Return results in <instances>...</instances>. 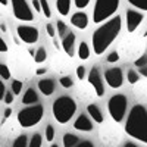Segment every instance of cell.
Masks as SVG:
<instances>
[{
  "instance_id": "cell-1",
  "label": "cell",
  "mask_w": 147,
  "mask_h": 147,
  "mask_svg": "<svg viewBox=\"0 0 147 147\" xmlns=\"http://www.w3.org/2000/svg\"><path fill=\"white\" fill-rule=\"evenodd\" d=\"M121 27H122L121 16H115L112 19L106 21L102 27H99L94 31L91 37V43H93V50L96 55H103L107 50V47L118 37Z\"/></svg>"
},
{
  "instance_id": "cell-2",
  "label": "cell",
  "mask_w": 147,
  "mask_h": 147,
  "mask_svg": "<svg viewBox=\"0 0 147 147\" xmlns=\"http://www.w3.org/2000/svg\"><path fill=\"white\" fill-rule=\"evenodd\" d=\"M125 131L129 137L147 144V109L141 105H136L127 118Z\"/></svg>"
},
{
  "instance_id": "cell-3",
  "label": "cell",
  "mask_w": 147,
  "mask_h": 147,
  "mask_svg": "<svg viewBox=\"0 0 147 147\" xmlns=\"http://www.w3.org/2000/svg\"><path fill=\"white\" fill-rule=\"evenodd\" d=\"M53 116L59 124H66L72 119V116L77 112V103L72 97L68 96H60L53 102L52 106Z\"/></svg>"
},
{
  "instance_id": "cell-4",
  "label": "cell",
  "mask_w": 147,
  "mask_h": 147,
  "mask_svg": "<svg viewBox=\"0 0 147 147\" xmlns=\"http://www.w3.org/2000/svg\"><path fill=\"white\" fill-rule=\"evenodd\" d=\"M43 115H44V109L41 105H31L25 109L19 110L18 122L22 128H30V127H34L38 124Z\"/></svg>"
},
{
  "instance_id": "cell-5",
  "label": "cell",
  "mask_w": 147,
  "mask_h": 147,
  "mask_svg": "<svg viewBox=\"0 0 147 147\" xmlns=\"http://www.w3.org/2000/svg\"><path fill=\"white\" fill-rule=\"evenodd\" d=\"M119 7V0H96L93 10V22L100 24L107 18L113 16Z\"/></svg>"
},
{
  "instance_id": "cell-6",
  "label": "cell",
  "mask_w": 147,
  "mask_h": 147,
  "mask_svg": "<svg viewBox=\"0 0 147 147\" xmlns=\"http://www.w3.org/2000/svg\"><path fill=\"white\" fill-rule=\"evenodd\" d=\"M127 106H128V100L124 94H115L109 99L107 109L115 122H122V119L125 118Z\"/></svg>"
},
{
  "instance_id": "cell-7",
  "label": "cell",
  "mask_w": 147,
  "mask_h": 147,
  "mask_svg": "<svg viewBox=\"0 0 147 147\" xmlns=\"http://www.w3.org/2000/svg\"><path fill=\"white\" fill-rule=\"evenodd\" d=\"M12 2V10L16 19L19 21H32L34 13L30 9L27 0H10Z\"/></svg>"
},
{
  "instance_id": "cell-8",
  "label": "cell",
  "mask_w": 147,
  "mask_h": 147,
  "mask_svg": "<svg viewBox=\"0 0 147 147\" xmlns=\"http://www.w3.org/2000/svg\"><path fill=\"white\" fill-rule=\"evenodd\" d=\"M18 31V37L27 44H34L38 40V30L35 27H30V25H19L16 28Z\"/></svg>"
},
{
  "instance_id": "cell-9",
  "label": "cell",
  "mask_w": 147,
  "mask_h": 147,
  "mask_svg": "<svg viewBox=\"0 0 147 147\" xmlns=\"http://www.w3.org/2000/svg\"><path fill=\"white\" fill-rule=\"evenodd\" d=\"M105 80L109 84V87L112 88H119L122 82H124V74L119 68H112V69H107L105 72Z\"/></svg>"
},
{
  "instance_id": "cell-10",
  "label": "cell",
  "mask_w": 147,
  "mask_h": 147,
  "mask_svg": "<svg viewBox=\"0 0 147 147\" xmlns=\"http://www.w3.org/2000/svg\"><path fill=\"white\" fill-rule=\"evenodd\" d=\"M88 82L91 84V87L94 88L96 94L102 97L105 94V84H103V80H102V75L97 68H91L90 74H88Z\"/></svg>"
},
{
  "instance_id": "cell-11",
  "label": "cell",
  "mask_w": 147,
  "mask_h": 147,
  "mask_svg": "<svg viewBox=\"0 0 147 147\" xmlns=\"http://www.w3.org/2000/svg\"><path fill=\"white\" fill-rule=\"evenodd\" d=\"M143 13H140V12H136V10H132L129 9L127 12V28L129 32L132 31H136L138 28V25L143 22Z\"/></svg>"
},
{
  "instance_id": "cell-12",
  "label": "cell",
  "mask_w": 147,
  "mask_h": 147,
  "mask_svg": "<svg viewBox=\"0 0 147 147\" xmlns=\"http://www.w3.org/2000/svg\"><path fill=\"white\" fill-rule=\"evenodd\" d=\"M62 49L65 50V53L72 57L74 53H75V34L74 32H68L63 38H62Z\"/></svg>"
},
{
  "instance_id": "cell-13",
  "label": "cell",
  "mask_w": 147,
  "mask_h": 147,
  "mask_svg": "<svg viewBox=\"0 0 147 147\" xmlns=\"http://www.w3.org/2000/svg\"><path fill=\"white\" fill-rule=\"evenodd\" d=\"M71 24L74 27H77L78 30H85L88 25V16L84 12H77L71 16Z\"/></svg>"
},
{
  "instance_id": "cell-14",
  "label": "cell",
  "mask_w": 147,
  "mask_h": 147,
  "mask_svg": "<svg viewBox=\"0 0 147 147\" xmlns=\"http://www.w3.org/2000/svg\"><path fill=\"white\" fill-rule=\"evenodd\" d=\"M74 128L78 129V131H84V132H90L93 129V124L91 121L88 119L87 115H80L75 121V124H74Z\"/></svg>"
},
{
  "instance_id": "cell-15",
  "label": "cell",
  "mask_w": 147,
  "mask_h": 147,
  "mask_svg": "<svg viewBox=\"0 0 147 147\" xmlns=\"http://www.w3.org/2000/svg\"><path fill=\"white\" fill-rule=\"evenodd\" d=\"M38 88L43 93V96H52L55 91V82H53V80H40Z\"/></svg>"
},
{
  "instance_id": "cell-16",
  "label": "cell",
  "mask_w": 147,
  "mask_h": 147,
  "mask_svg": "<svg viewBox=\"0 0 147 147\" xmlns=\"http://www.w3.org/2000/svg\"><path fill=\"white\" fill-rule=\"evenodd\" d=\"M37 102H38V94H37V91L34 88H28L25 91V94H24V97H22V103L27 105V106H31Z\"/></svg>"
},
{
  "instance_id": "cell-17",
  "label": "cell",
  "mask_w": 147,
  "mask_h": 147,
  "mask_svg": "<svg viewBox=\"0 0 147 147\" xmlns=\"http://www.w3.org/2000/svg\"><path fill=\"white\" fill-rule=\"evenodd\" d=\"M87 112L91 115V119L94 122H97V124H102L103 122V113L96 105H88L87 106Z\"/></svg>"
},
{
  "instance_id": "cell-18",
  "label": "cell",
  "mask_w": 147,
  "mask_h": 147,
  "mask_svg": "<svg viewBox=\"0 0 147 147\" xmlns=\"http://www.w3.org/2000/svg\"><path fill=\"white\" fill-rule=\"evenodd\" d=\"M56 7L57 12L62 16H66L69 13V9H71V0H56Z\"/></svg>"
},
{
  "instance_id": "cell-19",
  "label": "cell",
  "mask_w": 147,
  "mask_h": 147,
  "mask_svg": "<svg viewBox=\"0 0 147 147\" xmlns=\"http://www.w3.org/2000/svg\"><path fill=\"white\" fill-rule=\"evenodd\" d=\"M78 144V137L75 134H65L63 136V146L65 147H75Z\"/></svg>"
},
{
  "instance_id": "cell-20",
  "label": "cell",
  "mask_w": 147,
  "mask_h": 147,
  "mask_svg": "<svg viewBox=\"0 0 147 147\" xmlns=\"http://www.w3.org/2000/svg\"><path fill=\"white\" fill-rule=\"evenodd\" d=\"M78 56L82 60H87L88 56H90V49H88V44L85 43V41H82L80 44V47H78Z\"/></svg>"
},
{
  "instance_id": "cell-21",
  "label": "cell",
  "mask_w": 147,
  "mask_h": 147,
  "mask_svg": "<svg viewBox=\"0 0 147 147\" xmlns=\"http://www.w3.org/2000/svg\"><path fill=\"white\" fill-rule=\"evenodd\" d=\"M46 59H47V53H46V50H44V47H40L38 50L35 52V55H34L35 63H41V62H44Z\"/></svg>"
},
{
  "instance_id": "cell-22",
  "label": "cell",
  "mask_w": 147,
  "mask_h": 147,
  "mask_svg": "<svg viewBox=\"0 0 147 147\" xmlns=\"http://www.w3.org/2000/svg\"><path fill=\"white\" fill-rule=\"evenodd\" d=\"M13 147H28V137L25 136V134L16 137L15 141H13Z\"/></svg>"
},
{
  "instance_id": "cell-23",
  "label": "cell",
  "mask_w": 147,
  "mask_h": 147,
  "mask_svg": "<svg viewBox=\"0 0 147 147\" xmlns=\"http://www.w3.org/2000/svg\"><path fill=\"white\" fill-rule=\"evenodd\" d=\"M56 28H57V35L60 37V38H63V37L69 32V30H68V27L65 25V22H62V21H57V24H56Z\"/></svg>"
},
{
  "instance_id": "cell-24",
  "label": "cell",
  "mask_w": 147,
  "mask_h": 147,
  "mask_svg": "<svg viewBox=\"0 0 147 147\" xmlns=\"http://www.w3.org/2000/svg\"><path fill=\"white\" fill-rule=\"evenodd\" d=\"M41 143H43V138H41V134H34L32 138L30 140L28 143V147H41Z\"/></svg>"
},
{
  "instance_id": "cell-25",
  "label": "cell",
  "mask_w": 147,
  "mask_h": 147,
  "mask_svg": "<svg viewBox=\"0 0 147 147\" xmlns=\"http://www.w3.org/2000/svg\"><path fill=\"white\" fill-rule=\"evenodd\" d=\"M40 6H41V12H44V16L46 18H50L52 16V12H50V6H49L47 0H38Z\"/></svg>"
},
{
  "instance_id": "cell-26",
  "label": "cell",
  "mask_w": 147,
  "mask_h": 147,
  "mask_svg": "<svg viewBox=\"0 0 147 147\" xmlns=\"http://www.w3.org/2000/svg\"><path fill=\"white\" fill-rule=\"evenodd\" d=\"M128 2L137 9H141V10H147V0H128Z\"/></svg>"
},
{
  "instance_id": "cell-27",
  "label": "cell",
  "mask_w": 147,
  "mask_h": 147,
  "mask_svg": "<svg viewBox=\"0 0 147 147\" xmlns=\"http://www.w3.org/2000/svg\"><path fill=\"white\" fill-rule=\"evenodd\" d=\"M127 80H128L129 84H136V82H138L140 77H138V74H137L136 71H128V74H127Z\"/></svg>"
},
{
  "instance_id": "cell-28",
  "label": "cell",
  "mask_w": 147,
  "mask_h": 147,
  "mask_svg": "<svg viewBox=\"0 0 147 147\" xmlns=\"http://www.w3.org/2000/svg\"><path fill=\"white\" fill-rule=\"evenodd\" d=\"M21 90H22V81H18V80L12 81V93H13V96L21 94Z\"/></svg>"
},
{
  "instance_id": "cell-29",
  "label": "cell",
  "mask_w": 147,
  "mask_h": 147,
  "mask_svg": "<svg viewBox=\"0 0 147 147\" xmlns=\"http://www.w3.org/2000/svg\"><path fill=\"white\" fill-rule=\"evenodd\" d=\"M59 81H60V85H62L63 88H71L72 85H74V81H72V78L69 75L68 77H62Z\"/></svg>"
},
{
  "instance_id": "cell-30",
  "label": "cell",
  "mask_w": 147,
  "mask_h": 147,
  "mask_svg": "<svg viewBox=\"0 0 147 147\" xmlns=\"http://www.w3.org/2000/svg\"><path fill=\"white\" fill-rule=\"evenodd\" d=\"M0 77L3 80H9L10 78V71L5 63H0Z\"/></svg>"
},
{
  "instance_id": "cell-31",
  "label": "cell",
  "mask_w": 147,
  "mask_h": 147,
  "mask_svg": "<svg viewBox=\"0 0 147 147\" xmlns=\"http://www.w3.org/2000/svg\"><path fill=\"white\" fill-rule=\"evenodd\" d=\"M53 138H55V128L52 125H47L46 127V140L53 141Z\"/></svg>"
},
{
  "instance_id": "cell-32",
  "label": "cell",
  "mask_w": 147,
  "mask_h": 147,
  "mask_svg": "<svg viewBox=\"0 0 147 147\" xmlns=\"http://www.w3.org/2000/svg\"><path fill=\"white\" fill-rule=\"evenodd\" d=\"M134 65L138 66V68H144V66H147V56H141V57H138L136 62H134Z\"/></svg>"
},
{
  "instance_id": "cell-33",
  "label": "cell",
  "mask_w": 147,
  "mask_h": 147,
  "mask_svg": "<svg viewBox=\"0 0 147 147\" xmlns=\"http://www.w3.org/2000/svg\"><path fill=\"white\" fill-rule=\"evenodd\" d=\"M118 60H119V53H118V52H112V53H109V56H107V62H109V63L118 62Z\"/></svg>"
},
{
  "instance_id": "cell-34",
  "label": "cell",
  "mask_w": 147,
  "mask_h": 147,
  "mask_svg": "<svg viewBox=\"0 0 147 147\" xmlns=\"http://www.w3.org/2000/svg\"><path fill=\"white\" fill-rule=\"evenodd\" d=\"M46 31H47V34L52 37V38H55V35H56V31H55V27L52 25V24H47L46 25Z\"/></svg>"
},
{
  "instance_id": "cell-35",
  "label": "cell",
  "mask_w": 147,
  "mask_h": 147,
  "mask_svg": "<svg viewBox=\"0 0 147 147\" xmlns=\"http://www.w3.org/2000/svg\"><path fill=\"white\" fill-rule=\"evenodd\" d=\"M77 77H78L80 80H84V78H85V68H84V66L80 65V66L77 68Z\"/></svg>"
},
{
  "instance_id": "cell-36",
  "label": "cell",
  "mask_w": 147,
  "mask_h": 147,
  "mask_svg": "<svg viewBox=\"0 0 147 147\" xmlns=\"http://www.w3.org/2000/svg\"><path fill=\"white\" fill-rule=\"evenodd\" d=\"M88 3H90V0H75V6L78 9H84Z\"/></svg>"
},
{
  "instance_id": "cell-37",
  "label": "cell",
  "mask_w": 147,
  "mask_h": 147,
  "mask_svg": "<svg viewBox=\"0 0 147 147\" xmlns=\"http://www.w3.org/2000/svg\"><path fill=\"white\" fill-rule=\"evenodd\" d=\"M3 100H5V103L10 105L12 102H13V93H10V91H6V94H5V97H3Z\"/></svg>"
},
{
  "instance_id": "cell-38",
  "label": "cell",
  "mask_w": 147,
  "mask_h": 147,
  "mask_svg": "<svg viewBox=\"0 0 147 147\" xmlns=\"http://www.w3.org/2000/svg\"><path fill=\"white\" fill-rule=\"evenodd\" d=\"M6 52H7V44L2 37H0V53H6Z\"/></svg>"
},
{
  "instance_id": "cell-39",
  "label": "cell",
  "mask_w": 147,
  "mask_h": 147,
  "mask_svg": "<svg viewBox=\"0 0 147 147\" xmlns=\"http://www.w3.org/2000/svg\"><path fill=\"white\" fill-rule=\"evenodd\" d=\"M5 94H6V88H5V84H3V81H2V80H0V100H3Z\"/></svg>"
},
{
  "instance_id": "cell-40",
  "label": "cell",
  "mask_w": 147,
  "mask_h": 147,
  "mask_svg": "<svg viewBox=\"0 0 147 147\" xmlns=\"http://www.w3.org/2000/svg\"><path fill=\"white\" fill-rule=\"evenodd\" d=\"M75 147H94V144H93L91 141H81V143H78Z\"/></svg>"
},
{
  "instance_id": "cell-41",
  "label": "cell",
  "mask_w": 147,
  "mask_h": 147,
  "mask_svg": "<svg viewBox=\"0 0 147 147\" xmlns=\"http://www.w3.org/2000/svg\"><path fill=\"white\" fill-rule=\"evenodd\" d=\"M32 6H34V9H35V12H41V6H40V2L38 0H32Z\"/></svg>"
},
{
  "instance_id": "cell-42",
  "label": "cell",
  "mask_w": 147,
  "mask_h": 147,
  "mask_svg": "<svg viewBox=\"0 0 147 147\" xmlns=\"http://www.w3.org/2000/svg\"><path fill=\"white\" fill-rule=\"evenodd\" d=\"M46 72H47V69H46V68H40V69H37V71H35L37 75H43V74H46Z\"/></svg>"
},
{
  "instance_id": "cell-43",
  "label": "cell",
  "mask_w": 147,
  "mask_h": 147,
  "mask_svg": "<svg viewBox=\"0 0 147 147\" xmlns=\"http://www.w3.org/2000/svg\"><path fill=\"white\" fill-rule=\"evenodd\" d=\"M140 74L143 77H147V66H144V68H140Z\"/></svg>"
},
{
  "instance_id": "cell-44",
  "label": "cell",
  "mask_w": 147,
  "mask_h": 147,
  "mask_svg": "<svg viewBox=\"0 0 147 147\" xmlns=\"http://www.w3.org/2000/svg\"><path fill=\"white\" fill-rule=\"evenodd\" d=\"M10 115H12V109H10V107H7V109L5 110V118H9Z\"/></svg>"
},
{
  "instance_id": "cell-45",
  "label": "cell",
  "mask_w": 147,
  "mask_h": 147,
  "mask_svg": "<svg viewBox=\"0 0 147 147\" xmlns=\"http://www.w3.org/2000/svg\"><path fill=\"white\" fill-rule=\"evenodd\" d=\"M124 147H137V146L134 144V143H127V144H125Z\"/></svg>"
},
{
  "instance_id": "cell-46",
  "label": "cell",
  "mask_w": 147,
  "mask_h": 147,
  "mask_svg": "<svg viewBox=\"0 0 147 147\" xmlns=\"http://www.w3.org/2000/svg\"><path fill=\"white\" fill-rule=\"evenodd\" d=\"M0 5H3V6H6V5H7V0H0Z\"/></svg>"
},
{
  "instance_id": "cell-47",
  "label": "cell",
  "mask_w": 147,
  "mask_h": 147,
  "mask_svg": "<svg viewBox=\"0 0 147 147\" xmlns=\"http://www.w3.org/2000/svg\"><path fill=\"white\" fill-rule=\"evenodd\" d=\"M50 147H59V146H57V144H52Z\"/></svg>"
},
{
  "instance_id": "cell-48",
  "label": "cell",
  "mask_w": 147,
  "mask_h": 147,
  "mask_svg": "<svg viewBox=\"0 0 147 147\" xmlns=\"http://www.w3.org/2000/svg\"><path fill=\"white\" fill-rule=\"evenodd\" d=\"M144 37H147V30H146V32H144Z\"/></svg>"
}]
</instances>
